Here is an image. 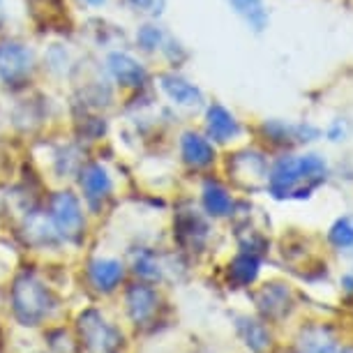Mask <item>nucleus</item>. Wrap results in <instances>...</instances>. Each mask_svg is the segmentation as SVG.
<instances>
[{
  "instance_id": "obj_14",
  "label": "nucleus",
  "mask_w": 353,
  "mask_h": 353,
  "mask_svg": "<svg viewBox=\"0 0 353 353\" xmlns=\"http://www.w3.org/2000/svg\"><path fill=\"white\" fill-rule=\"evenodd\" d=\"M109 70L116 77V81H121L123 85H141L145 79V70L125 53H113L109 58Z\"/></svg>"
},
{
  "instance_id": "obj_2",
  "label": "nucleus",
  "mask_w": 353,
  "mask_h": 353,
  "mask_svg": "<svg viewBox=\"0 0 353 353\" xmlns=\"http://www.w3.org/2000/svg\"><path fill=\"white\" fill-rule=\"evenodd\" d=\"M53 310L49 289L32 275L23 272L12 286V312L21 325H39Z\"/></svg>"
},
{
  "instance_id": "obj_13",
  "label": "nucleus",
  "mask_w": 353,
  "mask_h": 353,
  "mask_svg": "<svg viewBox=\"0 0 353 353\" xmlns=\"http://www.w3.org/2000/svg\"><path fill=\"white\" fill-rule=\"evenodd\" d=\"M183 157H185V162L190 166H194V169H203V166L212 164L215 150H212L208 139L188 132V134L183 137Z\"/></svg>"
},
{
  "instance_id": "obj_19",
  "label": "nucleus",
  "mask_w": 353,
  "mask_h": 353,
  "mask_svg": "<svg viewBox=\"0 0 353 353\" xmlns=\"http://www.w3.org/2000/svg\"><path fill=\"white\" fill-rule=\"evenodd\" d=\"M205 231H208V226L201 217L196 215V212H183L181 217H178V238H181V243H188V245H201L203 238H205Z\"/></svg>"
},
{
  "instance_id": "obj_8",
  "label": "nucleus",
  "mask_w": 353,
  "mask_h": 353,
  "mask_svg": "<svg viewBox=\"0 0 353 353\" xmlns=\"http://www.w3.org/2000/svg\"><path fill=\"white\" fill-rule=\"evenodd\" d=\"M256 305L265 316L279 319L284 316L291 307V296L284 284H265L261 291L256 293Z\"/></svg>"
},
{
  "instance_id": "obj_7",
  "label": "nucleus",
  "mask_w": 353,
  "mask_h": 353,
  "mask_svg": "<svg viewBox=\"0 0 353 353\" xmlns=\"http://www.w3.org/2000/svg\"><path fill=\"white\" fill-rule=\"evenodd\" d=\"M81 188L83 196L90 205H99L106 196L111 194V178L106 169H102L99 164H88L81 171Z\"/></svg>"
},
{
  "instance_id": "obj_23",
  "label": "nucleus",
  "mask_w": 353,
  "mask_h": 353,
  "mask_svg": "<svg viewBox=\"0 0 353 353\" xmlns=\"http://www.w3.org/2000/svg\"><path fill=\"white\" fill-rule=\"evenodd\" d=\"M139 44L148 51L157 49V46L162 44V30H157L155 26H145V28H141V32H139Z\"/></svg>"
},
{
  "instance_id": "obj_26",
  "label": "nucleus",
  "mask_w": 353,
  "mask_h": 353,
  "mask_svg": "<svg viewBox=\"0 0 353 353\" xmlns=\"http://www.w3.org/2000/svg\"><path fill=\"white\" fill-rule=\"evenodd\" d=\"M5 19V10H3V0H0V21Z\"/></svg>"
},
{
  "instance_id": "obj_25",
  "label": "nucleus",
  "mask_w": 353,
  "mask_h": 353,
  "mask_svg": "<svg viewBox=\"0 0 353 353\" xmlns=\"http://www.w3.org/2000/svg\"><path fill=\"white\" fill-rule=\"evenodd\" d=\"M85 3H88V5H102L104 0H85Z\"/></svg>"
},
{
  "instance_id": "obj_15",
  "label": "nucleus",
  "mask_w": 353,
  "mask_h": 353,
  "mask_svg": "<svg viewBox=\"0 0 353 353\" xmlns=\"http://www.w3.org/2000/svg\"><path fill=\"white\" fill-rule=\"evenodd\" d=\"M238 328V335L245 344H248L250 351L254 353H263L265 349L270 346V332L265 328L263 323H259L256 319H250V316H241L236 323Z\"/></svg>"
},
{
  "instance_id": "obj_24",
  "label": "nucleus",
  "mask_w": 353,
  "mask_h": 353,
  "mask_svg": "<svg viewBox=\"0 0 353 353\" xmlns=\"http://www.w3.org/2000/svg\"><path fill=\"white\" fill-rule=\"evenodd\" d=\"M134 3V8H141V10H150L152 5H155V0H132Z\"/></svg>"
},
{
  "instance_id": "obj_3",
  "label": "nucleus",
  "mask_w": 353,
  "mask_h": 353,
  "mask_svg": "<svg viewBox=\"0 0 353 353\" xmlns=\"http://www.w3.org/2000/svg\"><path fill=\"white\" fill-rule=\"evenodd\" d=\"M79 335L97 353H118L123 346V332L106 321L95 310H88L79 316Z\"/></svg>"
},
{
  "instance_id": "obj_20",
  "label": "nucleus",
  "mask_w": 353,
  "mask_h": 353,
  "mask_svg": "<svg viewBox=\"0 0 353 353\" xmlns=\"http://www.w3.org/2000/svg\"><path fill=\"white\" fill-rule=\"evenodd\" d=\"M229 3L254 30L265 28V23H268V10H265L263 0H229Z\"/></svg>"
},
{
  "instance_id": "obj_17",
  "label": "nucleus",
  "mask_w": 353,
  "mask_h": 353,
  "mask_svg": "<svg viewBox=\"0 0 353 353\" xmlns=\"http://www.w3.org/2000/svg\"><path fill=\"white\" fill-rule=\"evenodd\" d=\"M259 256L254 254V252H241L236 259L231 261V265H229V275H231V279L236 284H241V286H250L252 282L256 279V275H259Z\"/></svg>"
},
{
  "instance_id": "obj_18",
  "label": "nucleus",
  "mask_w": 353,
  "mask_h": 353,
  "mask_svg": "<svg viewBox=\"0 0 353 353\" xmlns=\"http://www.w3.org/2000/svg\"><path fill=\"white\" fill-rule=\"evenodd\" d=\"M203 208H205V212H208V215H212V217H224V215H229L231 208H233L231 194L222 188V185H217V183H205V188H203Z\"/></svg>"
},
{
  "instance_id": "obj_22",
  "label": "nucleus",
  "mask_w": 353,
  "mask_h": 353,
  "mask_svg": "<svg viewBox=\"0 0 353 353\" xmlns=\"http://www.w3.org/2000/svg\"><path fill=\"white\" fill-rule=\"evenodd\" d=\"M134 270H137V275H141L145 279L159 277V263H157V259L150 254V252H141V254L137 256Z\"/></svg>"
},
{
  "instance_id": "obj_6",
  "label": "nucleus",
  "mask_w": 353,
  "mask_h": 353,
  "mask_svg": "<svg viewBox=\"0 0 353 353\" xmlns=\"http://www.w3.org/2000/svg\"><path fill=\"white\" fill-rule=\"evenodd\" d=\"M125 303H128V314L137 325L148 323L157 312V293L145 284H134L128 289V296H125Z\"/></svg>"
},
{
  "instance_id": "obj_5",
  "label": "nucleus",
  "mask_w": 353,
  "mask_h": 353,
  "mask_svg": "<svg viewBox=\"0 0 353 353\" xmlns=\"http://www.w3.org/2000/svg\"><path fill=\"white\" fill-rule=\"evenodd\" d=\"M32 65V56L26 46L17 42H5L0 44V77L8 83L21 81L28 77Z\"/></svg>"
},
{
  "instance_id": "obj_4",
  "label": "nucleus",
  "mask_w": 353,
  "mask_h": 353,
  "mask_svg": "<svg viewBox=\"0 0 353 353\" xmlns=\"http://www.w3.org/2000/svg\"><path fill=\"white\" fill-rule=\"evenodd\" d=\"M51 219L56 231L65 238H77L83 231V212L79 199L70 192H61L51 199Z\"/></svg>"
},
{
  "instance_id": "obj_16",
  "label": "nucleus",
  "mask_w": 353,
  "mask_h": 353,
  "mask_svg": "<svg viewBox=\"0 0 353 353\" xmlns=\"http://www.w3.org/2000/svg\"><path fill=\"white\" fill-rule=\"evenodd\" d=\"M162 88L173 102L185 104V106H199L201 104V90L194 83L185 81V79L176 74H166L162 77Z\"/></svg>"
},
{
  "instance_id": "obj_11",
  "label": "nucleus",
  "mask_w": 353,
  "mask_h": 353,
  "mask_svg": "<svg viewBox=\"0 0 353 353\" xmlns=\"http://www.w3.org/2000/svg\"><path fill=\"white\" fill-rule=\"evenodd\" d=\"M298 353H337L335 335L325 325H310L298 337Z\"/></svg>"
},
{
  "instance_id": "obj_9",
  "label": "nucleus",
  "mask_w": 353,
  "mask_h": 353,
  "mask_svg": "<svg viewBox=\"0 0 353 353\" xmlns=\"http://www.w3.org/2000/svg\"><path fill=\"white\" fill-rule=\"evenodd\" d=\"M88 275L97 291L109 293L123 282L125 270H123V263L116 261V259H97V261L90 263Z\"/></svg>"
},
{
  "instance_id": "obj_10",
  "label": "nucleus",
  "mask_w": 353,
  "mask_h": 353,
  "mask_svg": "<svg viewBox=\"0 0 353 353\" xmlns=\"http://www.w3.org/2000/svg\"><path fill=\"white\" fill-rule=\"evenodd\" d=\"M205 125H208L210 139H215V141H219V143H226V141H231V139H236L238 134H241V125H238L236 118H233L222 104L210 106L208 123Z\"/></svg>"
},
{
  "instance_id": "obj_12",
  "label": "nucleus",
  "mask_w": 353,
  "mask_h": 353,
  "mask_svg": "<svg viewBox=\"0 0 353 353\" xmlns=\"http://www.w3.org/2000/svg\"><path fill=\"white\" fill-rule=\"evenodd\" d=\"M265 134L275 143H303V141H314L319 137V130L312 125H284V123H268L265 125Z\"/></svg>"
},
{
  "instance_id": "obj_27",
  "label": "nucleus",
  "mask_w": 353,
  "mask_h": 353,
  "mask_svg": "<svg viewBox=\"0 0 353 353\" xmlns=\"http://www.w3.org/2000/svg\"><path fill=\"white\" fill-rule=\"evenodd\" d=\"M342 353H353V346H349V349H344Z\"/></svg>"
},
{
  "instance_id": "obj_21",
  "label": "nucleus",
  "mask_w": 353,
  "mask_h": 353,
  "mask_svg": "<svg viewBox=\"0 0 353 353\" xmlns=\"http://www.w3.org/2000/svg\"><path fill=\"white\" fill-rule=\"evenodd\" d=\"M328 238L335 248H353V217H339L335 224L330 226Z\"/></svg>"
},
{
  "instance_id": "obj_1",
  "label": "nucleus",
  "mask_w": 353,
  "mask_h": 353,
  "mask_svg": "<svg viewBox=\"0 0 353 353\" xmlns=\"http://www.w3.org/2000/svg\"><path fill=\"white\" fill-rule=\"evenodd\" d=\"M328 164L319 155L282 157L268 173V188L275 199H307L325 183Z\"/></svg>"
}]
</instances>
